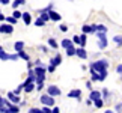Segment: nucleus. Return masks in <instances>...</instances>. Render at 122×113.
<instances>
[{
  "mask_svg": "<svg viewBox=\"0 0 122 113\" xmlns=\"http://www.w3.org/2000/svg\"><path fill=\"white\" fill-rule=\"evenodd\" d=\"M89 68L95 69V71H98V72L107 71V68H109V60L107 59H100V60H97V62H92L91 65H89Z\"/></svg>",
  "mask_w": 122,
  "mask_h": 113,
  "instance_id": "obj_1",
  "label": "nucleus"
},
{
  "mask_svg": "<svg viewBox=\"0 0 122 113\" xmlns=\"http://www.w3.org/2000/svg\"><path fill=\"white\" fill-rule=\"evenodd\" d=\"M97 38H98V47L100 50L107 48L109 41H107V32H97Z\"/></svg>",
  "mask_w": 122,
  "mask_h": 113,
  "instance_id": "obj_2",
  "label": "nucleus"
},
{
  "mask_svg": "<svg viewBox=\"0 0 122 113\" xmlns=\"http://www.w3.org/2000/svg\"><path fill=\"white\" fill-rule=\"evenodd\" d=\"M39 101L42 103L44 106H50V107H54V97L48 95V93H44V95H41Z\"/></svg>",
  "mask_w": 122,
  "mask_h": 113,
  "instance_id": "obj_3",
  "label": "nucleus"
},
{
  "mask_svg": "<svg viewBox=\"0 0 122 113\" xmlns=\"http://www.w3.org/2000/svg\"><path fill=\"white\" fill-rule=\"evenodd\" d=\"M47 93L51 95V97H59L60 93H62V91H60L57 86H54V84H50V86L47 87Z\"/></svg>",
  "mask_w": 122,
  "mask_h": 113,
  "instance_id": "obj_4",
  "label": "nucleus"
},
{
  "mask_svg": "<svg viewBox=\"0 0 122 113\" xmlns=\"http://www.w3.org/2000/svg\"><path fill=\"white\" fill-rule=\"evenodd\" d=\"M14 32V26L6 23V24H0V33H6V35H11Z\"/></svg>",
  "mask_w": 122,
  "mask_h": 113,
  "instance_id": "obj_5",
  "label": "nucleus"
},
{
  "mask_svg": "<svg viewBox=\"0 0 122 113\" xmlns=\"http://www.w3.org/2000/svg\"><path fill=\"white\" fill-rule=\"evenodd\" d=\"M8 100L11 103H14V104H20V103H21L20 95H17L15 92H8Z\"/></svg>",
  "mask_w": 122,
  "mask_h": 113,
  "instance_id": "obj_6",
  "label": "nucleus"
},
{
  "mask_svg": "<svg viewBox=\"0 0 122 113\" xmlns=\"http://www.w3.org/2000/svg\"><path fill=\"white\" fill-rule=\"evenodd\" d=\"M68 97H69V98H76V100L81 101V91H80V89H74V91H69V92H68Z\"/></svg>",
  "mask_w": 122,
  "mask_h": 113,
  "instance_id": "obj_7",
  "label": "nucleus"
},
{
  "mask_svg": "<svg viewBox=\"0 0 122 113\" xmlns=\"http://www.w3.org/2000/svg\"><path fill=\"white\" fill-rule=\"evenodd\" d=\"M35 74H36V77H45V74L48 72L47 71V67H35Z\"/></svg>",
  "mask_w": 122,
  "mask_h": 113,
  "instance_id": "obj_8",
  "label": "nucleus"
},
{
  "mask_svg": "<svg viewBox=\"0 0 122 113\" xmlns=\"http://www.w3.org/2000/svg\"><path fill=\"white\" fill-rule=\"evenodd\" d=\"M50 63H51V65H54V67H59V65L62 63V56L57 53V54L54 56V57H51V59H50Z\"/></svg>",
  "mask_w": 122,
  "mask_h": 113,
  "instance_id": "obj_9",
  "label": "nucleus"
},
{
  "mask_svg": "<svg viewBox=\"0 0 122 113\" xmlns=\"http://www.w3.org/2000/svg\"><path fill=\"white\" fill-rule=\"evenodd\" d=\"M77 57H80V59H86L87 57V53H86V48L84 47H78L77 48V53H76Z\"/></svg>",
  "mask_w": 122,
  "mask_h": 113,
  "instance_id": "obj_10",
  "label": "nucleus"
},
{
  "mask_svg": "<svg viewBox=\"0 0 122 113\" xmlns=\"http://www.w3.org/2000/svg\"><path fill=\"white\" fill-rule=\"evenodd\" d=\"M102 97V93L100 91H91V93H89V98H91L92 101H97V100H100V98Z\"/></svg>",
  "mask_w": 122,
  "mask_h": 113,
  "instance_id": "obj_11",
  "label": "nucleus"
},
{
  "mask_svg": "<svg viewBox=\"0 0 122 113\" xmlns=\"http://www.w3.org/2000/svg\"><path fill=\"white\" fill-rule=\"evenodd\" d=\"M21 20H23V23H24L26 26H29L30 23H32V15L29 12H23V17H21Z\"/></svg>",
  "mask_w": 122,
  "mask_h": 113,
  "instance_id": "obj_12",
  "label": "nucleus"
},
{
  "mask_svg": "<svg viewBox=\"0 0 122 113\" xmlns=\"http://www.w3.org/2000/svg\"><path fill=\"white\" fill-rule=\"evenodd\" d=\"M65 51H66V56H68V57H72V56H76L77 48H76V47H74V44H72V45H69L68 48H65Z\"/></svg>",
  "mask_w": 122,
  "mask_h": 113,
  "instance_id": "obj_13",
  "label": "nucleus"
},
{
  "mask_svg": "<svg viewBox=\"0 0 122 113\" xmlns=\"http://www.w3.org/2000/svg\"><path fill=\"white\" fill-rule=\"evenodd\" d=\"M48 14H50L51 21H60V18H62V17H60V14H57L56 11H53V9H51V11H50Z\"/></svg>",
  "mask_w": 122,
  "mask_h": 113,
  "instance_id": "obj_14",
  "label": "nucleus"
},
{
  "mask_svg": "<svg viewBox=\"0 0 122 113\" xmlns=\"http://www.w3.org/2000/svg\"><path fill=\"white\" fill-rule=\"evenodd\" d=\"M89 69H91V80L92 82H100V72L92 69V68H89Z\"/></svg>",
  "mask_w": 122,
  "mask_h": 113,
  "instance_id": "obj_15",
  "label": "nucleus"
},
{
  "mask_svg": "<svg viewBox=\"0 0 122 113\" xmlns=\"http://www.w3.org/2000/svg\"><path fill=\"white\" fill-rule=\"evenodd\" d=\"M35 89H36V82H33V83H29V84H27V86L24 87V92H26V93H30V92H33Z\"/></svg>",
  "mask_w": 122,
  "mask_h": 113,
  "instance_id": "obj_16",
  "label": "nucleus"
},
{
  "mask_svg": "<svg viewBox=\"0 0 122 113\" xmlns=\"http://www.w3.org/2000/svg\"><path fill=\"white\" fill-rule=\"evenodd\" d=\"M14 48H15L17 53H18V51H21V50H24V42H23V41H17L15 44H14Z\"/></svg>",
  "mask_w": 122,
  "mask_h": 113,
  "instance_id": "obj_17",
  "label": "nucleus"
},
{
  "mask_svg": "<svg viewBox=\"0 0 122 113\" xmlns=\"http://www.w3.org/2000/svg\"><path fill=\"white\" fill-rule=\"evenodd\" d=\"M48 45L51 47V48H54V50L59 48V44H57V41H56L54 38H48Z\"/></svg>",
  "mask_w": 122,
  "mask_h": 113,
  "instance_id": "obj_18",
  "label": "nucleus"
},
{
  "mask_svg": "<svg viewBox=\"0 0 122 113\" xmlns=\"http://www.w3.org/2000/svg\"><path fill=\"white\" fill-rule=\"evenodd\" d=\"M74 42H72V39H68V38H65V39H62V42H60V45L63 47V48H68L69 45H72Z\"/></svg>",
  "mask_w": 122,
  "mask_h": 113,
  "instance_id": "obj_19",
  "label": "nucleus"
},
{
  "mask_svg": "<svg viewBox=\"0 0 122 113\" xmlns=\"http://www.w3.org/2000/svg\"><path fill=\"white\" fill-rule=\"evenodd\" d=\"M18 56H20V59H23V60H27V62H29L30 60V56L26 53L24 50H21V51H18Z\"/></svg>",
  "mask_w": 122,
  "mask_h": 113,
  "instance_id": "obj_20",
  "label": "nucleus"
},
{
  "mask_svg": "<svg viewBox=\"0 0 122 113\" xmlns=\"http://www.w3.org/2000/svg\"><path fill=\"white\" fill-rule=\"evenodd\" d=\"M81 30H83V33H92V24H83L81 27Z\"/></svg>",
  "mask_w": 122,
  "mask_h": 113,
  "instance_id": "obj_21",
  "label": "nucleus"
},
{
  "mask_svg": "<svg viewBox=\"0 0 122 113\" xmlns=\"http://www.w3.org/2000/svg\"><path fill=\"white\" fill-rule=\"evenodd\" d=\"M20 5H26V0H14V2H12V8L17 9Z\"/></svg>",
  "mask_w": 122,
  "mask_h": 113,
  "instance_id": "obj_22",
  "label": "nucleus"
},
{
  "mask_svg": "<svg viewBox=\"0 0 122 113\" xmlns=\"http://www.w3.org/2000/svg\"><path fill=\"white\" fill-rule=\"evenodd\" d=\"M39 14H41L39 17H41V18H42V20H44L45 23L51 20V18H50V14H48V12H44V11H42V12H39Z\"/></svg>",
  "mask_w": 122,
  "mask_h": 113,
  "instance_id": "obj_23",
  "label": "nucleus"
},
{
  "mask_svg": "<svg viewBox=\"0 0 122 113\" xmlns=\"http://www.w3.org/2000/svg\"><path fill=\"white\" fill-rule=\"evenodd\" d=\"M5 21H6V23H9V24H12V26H14V24H17V21H18V20H17L15 17L9 15V17H6V20H5Z\"/></svg>",
  "mask_w": 122,
  "mask_h": 113,
  "instance_id": "obj_24",
  "label": "nucleus"
},
{
  "mask_svg": "<svg viewBox=\"0 0 122 113\" xmlns=\"http://www.w3.org/2000/svg\"><path fill=\"white\" fill-rule=\"evenodd\" d=\"M35 26H36V27H44V26H45V21L39 17V18H36V20H35Z\"/></svg>",
  "mask_w": 122,
  "mask_h": 113,
  "instance_id": "obj_25",
  "label": "nucleus"
},
{
  "mask_svg": "<svg viewBox=\"0 0 122 113\" xmlns=\"http://www.w3.org/2000/svg\"><path fill=\"white\" fill-rule=\"evenodd\" d=\"M93 106L97 107V109H101L102 106H104V100L102 98H100V100H97V101H93Z\"/></svg>",
  "mask_w": 122,
  "mask_h": 113,
  "instance_id": "obj_26",
  "label": "nucleus"
},
{
  "mask_svg": "<svg viewBox=\"0 0 122 113\" xmlns=\"http://www.w3.org/2000/svg\"><path fill=\"white\" fill-rule=\"evenodd\" d=\"M86 41H87V36H86V33H83L80 36V45H78V47H84V45H86Z\"/></svg>",
  "mask_w": 122,
  "mask_h": 113,
  "instance_id": "obj_27",
  "label": "nucleus"
},
{
  "mask_svg": "<svg viewBox=\"0 0 122 113\" xmlns=\"http://www.w3.org/2000/svg\"><path fill=\"white\" fill-rule=\"evenodd\" d=\"M9 109H11L12 113H18V112H20V107H18V104H14V103L9 106Z\"/></svg>",
  "mask_w": 122,
  "mask_h": 113,
  "instance_id": "obj_28",
  "label": "nucleus"
},
{
  "mask_svg": "<svg viewBox=\"0 0 122 113\" xmlns=\"http://www.w3.org/2000/svg\"><path fill=\"white\" fill-rule=\"evenodd\" d=\"M12 17H15L17 20H20V18L23 17V12H20V11H17V9H14V12H12Z\"/></svg>",
  "mask_w": 122,
  "mask_h": 113,
  "instance_id": "obj_29",
  "label": "nucleus"
},
{
  "mask_svg": "<svg viewBox=\"0 0 122 113\" xmlns=\"http://www.w3.org/2000/svg\"><path fill=\"white\" fill-rule=\"evenodd\" d=\"M101 93H102V98H104V100H109V97H110V92L107 91V89H102V91H101Z\"/></svg>",
  "mask_w": 122,
  "mask_h": 113,
  "instance_id": "obj_30",
  "label": "nucleus"
},
{
  "mask_svg": "<svg viewBox=\"0 0 122 113\" xmlns=\"http://www.w3.org/2000/svg\"><path fill=\"white\" fill-rule=\"evenodd\" d=\"M97 32H107V27L104 24H97Z\"/></svg>",
  "mask_w": 122,
  "mask_h": 113,
  "instance_id": "obj_31",
  "label": "nucleus"
},
{
  "mask_svg": "<svg viewBox=\"0 0 122 113\" xmlns=\"http://www.w3.org/2000/svg\"><path fill=\"white\" fill-rule=\"evenodd\" d=\"M29 113H44V112H42V109H38V107H32V109H29Z\"/></svg>",
  "mask_w": 122,
  "mask_h": 113,
  "instance_id": "obj_32",
  "label": "nucleus"
},
{
  "mask_svg": "<svg viewBox=\"0 0 122 113\" xmlns=\"http://www.w3.org/2000/svg\"><path fill=\"white\" fill-rule=\"evenodd\" d=\"M72 42L77 44V45H80V35H74L72 36Z\"/></svg>",
  "mask_w": 122,
  "mask_h": 113,
  "instance_id": "obj_33",
  "label": "nucleus"
},
{
  "mask_svg": "<svg viewBox=\"0 0 122 113\" xmlns=\"http://www.w3.org/2000/svg\"><path fill=\"white\" fill-rule=\"evenodd\" d=\"M113 41H115L118 45H122V36H118V35H116V36L113 38Z\"/></svg>",
  "mask_w": 122,
  "mask_h": 113,
  "instance_id": "obj_34",
  "label": "nucleus"
},
{
  "mask_svg": "<svg viewBox=\"0 0 122 113\" xmlns=\"http://www.w3.org/2000/svg\"><path fill=\"white\" fill-rule=\"evenodd\" d=\"M106 78H107V71H102V72H100V82H104Z\"/></svg>",
  "mask_w": 122,
  "mask_h": 113,
  "instance_id": "obj_35",
  "label": "nucleus"
},
{
  "mask_svg": "<svg viewBox=\"0 0 122 113\" xmlns=\"http://www.w3.org/2000/svg\"><path fill=\"white\" fill-rule=\"evenodd\" d=\"M42 112H44V113H53V110L50 109V106H44V107H42Z\"/></svg>",
  "mask_w": 122,
  "mask_h": 113,
  "instance_id": "obj_36",
  "label": "nucleus"
},
{
  "mask_svg": "<svg viewBox=\"0 0 122 113\" xmlns=\"http://www.w3.org/2000/svg\"><path fill=\"white\" fill-rule=\"evenodd\" d=\"M47 71H48V72H54L56 71V67H54V65H48V67H47Z\"/></svg>",
  "mask_w": 122,
  "mask_h": 113,
  "instance_id": "obj_37",
  "label": "nucleus"
},
{
  "mask_svg": "<svg viewBox=\"0 0 122 113\" xmlns=\"http://www.w3.org/2000/svg\"><path fill=\"white\" fill-rule=\"evenodd\" d=\"M59 29H60V32H66V30H68V26H66V24H60Z\"/></svg>",
  "mask_w": 122,
  "mask_h": 113,
  "instance_id": "obj_38",
  "label": "nucleus"
},
{
  "mask_svg": "<svg viewBox=\"0 0 122 113\" xmlns=\"http://www.w3.org/2000/svg\"><path fill=\"white\" fill-rule=\"evenodd\" d=\"M115 110L118 112V113H122V104H116L115 106Z\"/></svg>",
  "mask_w": 122,
  "mask_h": 113,
  "instance_id": "obj_39",
  "label": "nucleus"
},
{
  "mask_svg": "<svg viewBox=\"0 0 122 113\" xmlns=\"http://www.w3.org/2000/svg\"><path fill=\"white\" fill-rule=\"evenodd\" d=\"M35 67H45V65L42 63L41 60H39V59H36V60H35Z\"/></svg>",
  "mask_w": 122,
  "mask_h": 113,
  "instance_id": "obj_40",
  "label": "nucleus"
},
{
  "mask_svg": "<svg viewBox=\"0 0 122 113\" xmlns=\"http://www.w3.org/2000/svg\"><path fill=\"white\" fill-rule=\"evenodd\" d=\"M39 50L42 51V53H48V48H47L45 45H41V47H39Z\"/></svg>",
  "mask_w": 122,
  "mask_h": 113,
  "instance_id": "obj_41",
  "label": "nucleus"
},
{
  "mask_svg": "<svg viewBox=\"0 0 122 113\" xmlns=\"http://www.w3.org/2000/svg\"><path fill=\"white\" fill-rule=\"evenodd\" d=\"M116 72H118V74H122V63L116 67Z\"/></svg>",
  "mask_w": 122,
  "mask_h": 113,
  "instance_id": "obj_42",
  "label": "nucleus"
},
{
  "mask_svg": "<svg viewBox=\"0 0 122 113\" xmlns=\"http://www.w3.org/2000/svg\"><path fill=\"white\" fill-rule=\"evenodd\" d=\"M86 87L92 91V80H89V82H86Z\"/></svg>",
  "mask_w": 122,
  "mask_h": 113,
  "instance_id": "obj_43",
  "label": "nucleus"
},
{
  "mask_svg": "<svg viewBox=\"0 0 122 113\" xmlns=\"http://www.w3.org/2000/svg\"><path fill=\"white\" fill-rule=\"evenodd\" d=\"M5 101H6V98L0 97V107H3V106H5Z\"/></svg>",
  "mask_w": 122,
  "mask_h": 113,
  "instance_id": "obj_44",
  "label": "nucleus"
},
{
  "mask_svg": "<svg viewBox=\"0 0 122 113\" xmlns=\"http://www.w3.org/2000/svg\"><path fill=\"white\" fill-rule=\"evenodd\" d=\"M51 110H53V113H60V109H59V107H53Z\"/></svg>",
  "mask_w": 122,
  "mask_h": 113,
  "instance_id": "obj_45",
  "label": "nucleus"
},
{
  "mask_svg": "<svg viewBox=\"0 0 122 113\" xmlns=\"http://www.w3.org/2000/svg\"><path fill=\"white\" fill-rule=\"evenodd\" d=\"M5 20H6V17H5L3 14H0V21H5Z\"/></svg>",
  "mask_w": 122,
  "mask_h": 113,
  "instance_id": "obj_46",
  "label": "nucleus"
},
{
  "mask_svg": "<svg viewBox=\"0 0 122 113\" xmlns=\"http://www.w3.org/2000/svg\"><path fill=\"white\" fill-rule=\"evenodd\" d=\"M2 5H9V0H2Z\"/></svg>",
  "mask_w": 122,
  "mask_h": 113,
  "instance_id": "obj_47",
  "label": "nucleus"
},
{
  "mask_svg": "<svg viewBox=\"0 0 122 113\" xmlns=\"http://www.w3.org/2000/svg\"><path fill=\"white\" fill-rule=\"evenodd\" d=\"M106 113H113V110H106Z\"/></svg>",
  "mask_w": 122,
  "mask_h": 113,
  "instance_id": "obj_48",
  "label": "nucleus"
},
{
  "mask_svg": "<svg viewBox=\"0 0 122 113\" xmlns=\"http://www.w3.org/2000/svg\"><path fill=\"white\" fill-rule=\"evenodd\" d=\"M0 50H3V47H2V45H0Z\"/></svg>",
  "mask_w": 122,
  "mask_h": 113,
  "instance_id": "obj_49",
  "label": "nucleus"
},
{
  "mask_svg": "<svg viewBox=\"0 0 122 113\" xmlns=\"http://www.w3.org/2000/svg\"><path fill=\"white\" fill-rule=\"evenodd\" d=\"M0 3H2V0H0Z\"/></svg>",
  "mask_w": 122,
  "mask_h": 113,
  "instance_id": "obj_50",
  "label": "nucleus"
},
{
  "mask_svg": "<svg viewBox=\"0 0 122 113\" xmlns=\"http://www.w3.org/2000/svg\"><path fill=\"white\" fill-rule=\"evenodd\" d=\"M0 14H2V11H0Z\"/></svg>",
  "mask_w": 122,
  "mask_h": 113,
  "instance_id": "obj_51",
  "label": "nucleus"
}]
</instances>
